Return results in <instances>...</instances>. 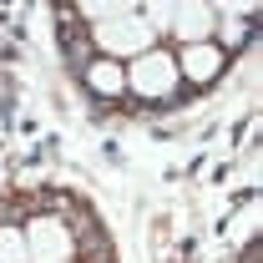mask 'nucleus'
<instances>
[{"instance_id":"39448f33","label":"nucleus","mask_w":263,"mask_h":263,"mask_svg":"<svg viewBox=\"0 0 263 263\" xmlns=\"http://www.w3.org/2000/svg\"><path fill=\"white\" fill-rule=\"evenodd\" d=\"M218 71H223V51H218L213 41H202V46H182V56H177V76H182V81H193V86H213Z\"/></svg>"},{"instance_id":"20e7f679","label":"nucleus","mask_w":263,"mask_h":263,"mask_svg":"<svg viewBox=\"0 0 263 263\" xmlns=\"http://www.w3.org/2000/svg\"><path fill=\"white\" fill-rule=\"evenodd\" d=\"M213 31H218V10H213V5H202V0H193V5H172V26H167V35H177L182 46H202Z\"/></svg>"},{"instance_id":"7ed1b4c3","label":"nucleus","mask_w":263,"mask_h":263,"mask_svg":"<svg viewBox=\"0 0 263 263\" xmlns=\"http://www.w3.org/2000/svg\"><path fill=\"white\" fill-rule=\"evenodd\" d=\"M71 248H76V233L61 218H31V228H26L31 263H71Z\"/></svg>"},{"instance_id":"0eeeda50","label":"nucleus","mask_w":263,"mask_h":263,"mask_svg":"<svg viewBox=\"0 0 263 263\" xmlns=\"http://www.w3.org/2000/svg\"><path fill=\"white\" fill-rule=\"evenodd\" d=\"M0 263H31V253H26V233L0 228Z\"/></svg>"},{"instance_id":"f03ea898","label":"nucleus","mask_w":263,"mask_h":263,"mask_svg":"<svg viewBox=\"0 0 263 263\" xmlns=\"http://www.w3.org/2000/svg\"><path fill=\"white\" fill-rule=\"evenodd\" d=\"M177 56H167V51H147V56H137V61L127 66V91H137V97H147V101H162L177 91Z\"/></svg>"},{"instance_id":"423d86ee","label":"nucleus","mask_w":263,"mask_h":263,"mask_svg":"<svg viewBox=\"0 0 263 263\" xmlns=\"http://www.w3.org/2000/svg\"><path fill=\"white\" fill-rule=\"evenodd\" d=\"M86 76V86L97 91V97H122L127 91V66L122 61H106V56H97V61L81 71Z\"/></svg>"},{"instance_id":"f257e3e1","label":"nucleus","mask_w":263,"mask_h":263,"mask_svg":"<svg viewBox=\"0 0 263 263\" xmlns=\"http://www.w3.org/2000/svg\"><path fill=\"white\" fill-rule=\"evenodd\" d=\"M91 41H97V51L106 61H122V56H147L152 51V26L142 21V10H127V15H117V21H101L91 26Z\"/></svg>"},{"instance_id":"6e6552de","label":"nucleus","mask_w":263,"mask_h":263,"mask_svg":"<svg viewBox=\"0 0 263 263\" xmlns=\"http://www.w3.org/2000/svg\"><path fill=\"white\" fill-rule=\"evenodd\" d=\"M132 5L127 0H91V5H81V15L91 21V26H101V21H117V15H127Z\"/></svg>"}]
</instances>
